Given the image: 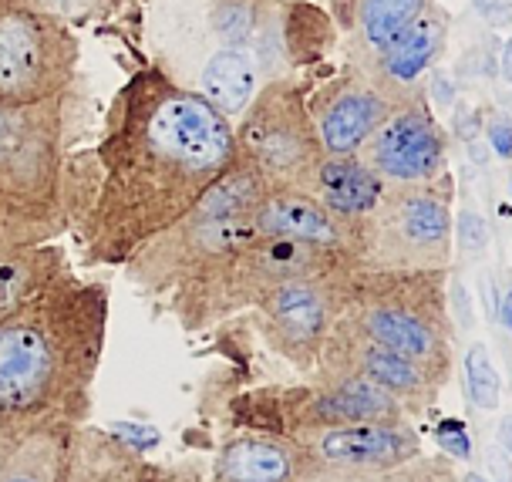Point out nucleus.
<instances>
[{"mask_svg":"<svg viewBox=\"0 0 512 482\" xmlns=\"http://www.w3.org/2000/svg\"><path fill=\"white\" fill-rule=\"evenodd\" d=\"M452 203L455 179L445 172L435 183L388 186L354 247L364 270L448 274L452 270Z\"/></svg>","mask_w":512,"mask_h":482,"instance_id":"nucleus-6","label":"nucleus"},{"mask_svg":"<svg viewBox=\"0 0 512 482\" xmlns=\"http://www.w3.org/2000/svg\"><path fill=\"white\" fill-rule=\"evenodd\" d=\"M448 311H455L459 327L462 331H469L472 327V304H469V290H465V284H459V280H452V290H448ZM455 317H452V324H455Z\"/></svg>","mask_w":512,"mask_h":482,"instance_id":"nucleus-35","label":"nucleus"},{"mask_svg":"<svg viewBox=\"0 0 512 482\" xmlns=\"http://www.w3.org/2000/svg\"><path fill=\"white\" fill-rule=\"evenodd\" d=\"M68 270V253L58 240L31 247L21 236L0 230V321L21 311Z\"/></svg>","mask_w":512,"mask_h":482,"instance_id":"nucleus-21","label":"nucleus"},{"mask_svg":"<svg viewBox=\"0 0 512 482\" xmlns=\"http://www.w3.org/2000/svg\"><path fill=\"white\" fill-rule=\"evenodd\" d=\"M435 0H331V21L341 34L344 61L368 68L401 31Z\"/></svg>","mask_w":512,"mask_h":482,"instance_id":"nucleus-18","label":"nucleus"},{"mask_svg":"<svg viewBox=\"0 0 512 482\" xmlns=\"http://www.w3.org/2000/svg\"><path fill=\"white\" fill-rule=\"evenodd\" d=\"M462 482H486V479H482L479 472H465V476H462Z\"/></svg>","mask_w":512,"mask_h":482,"instance_id":"nucleus-41","label":"nucleus"},{"mask_svg":"<svg viewBox=\"0 0 512 482\" xmlns=\"http://www.w3.org/2000/svg\"><path fill=\"white\" fill-rule=\"evenodd\" d=\"M260 85L263 75L256 68L253 54L243 48H226V44H216L189 81L192 92H199L209 105H216L230 122L243 115V108L253 102Z\"/></svg>","mask_w":512,"mask_h":482,"instance_id":"nucleus-22","label":"nucleus"},{"mask_svg":"<svg viewBox=\"0 0 512 482\" xmlns=\"http://www.w3.org/2000/svg\"><path fill=\"white\" fill-rule=\"evenodd\" d=\"M75 425H38L14 439L0 469V482H58Z\"/></svg>","mask_w":512,"mask_h":482,"instance_id":"nucleus-23","label":"nucleus"},{"mask_svg":"<svg viewBox=\"0 0 512 482\" xmlns=\"http://www.w3.org/2000/svg\"><path fill=\"white\" fill-rule=\"evenodd\" d=\"M499 324L512 334V284L499 294Z\"/></svg>","mask_w":512,"mask_h":482,"instance_id":"nucleus-38","label":"nucleus"},{"mask_svg":"<svg viewBox=\"0 0 512 482\" xmlns=\"http://www.w3.org/2000/svg\"><path fill=\"white\" fill-rule=\"evenodd\" d=\"M479 297H482V311L492 324H499V287L492 274H479Z\"/></svg>","mask_w":512,"mask_h":482,"instance_id":"nucleus-37","label":"nucleus"},{"mask_svg":"<svg viewBox=\"0 0 512 482\" xmlns=\"http://www.w3.org/2000/svg\"><path fill=\"white\" fill-rule=\"evenodd\" d=\"M314 371H347V375H358L371 385L384 388L388 395H395L401 405H405L408 415H425L428 408L438 402L442 395V385L435 378H428L422 368L411 365L408 358L388 351L384 344L354 327L347 317L341 314V321L334 324V331L327 334L324 348H320V358ZM310 371V375H314Z\"/></svg>","mask_w":512,"mask_h":482,"instance_id":"nucleus-13","label":"nucleus"},{"mask_svg":"<svg viewBox=\"0 0 512 482\" xmlns=\"http://www.w3.org/2000/svg\"><path fill=\"white\" fill-rule=\"evenodd\" d=\"M489 223L486 216L479 213V206L472 199H462L459 216L452 220V247H459V260L462 263H479L489 257Z\"/></svg>","mask_w":512,"mask_h":482,"instance_id":"nucleus-27","label":"nucleus"},{"mask_svg":"<svg viewBox=\"0 0 512 482\" xmlns=\"http://www.w3.org/2000/svg\"><path fill=\"white\" fill-rule=\"evenodd\" d=\"M452 34V14L442 4H428L418 21H411L378 58L364 68L374 85L395 105L415 95H425V78L435 65H442Z\"/></svg>","mask_w":512,"mask_h":482,"instance_id":"nucleus-15","label":"nucleus"},{"mask_svg":"<svg viewBox=\"0 0 512 482\" xmlns=\"http://www.w3.org/2000/svg\"><path fill=\"white\" fill-rule=\"evenodd\" d=\"M358 263H341L317 274H304L294 280H283L270 290L256 311V327L273 354L290 361L300 371H314L320 348L327 334L341 321L347 297H351V280Z\"/></svg>","mask_w":512,"mask_h":482,"instance_id":"nucleus-9","label":"nucleus"},{"mask_svg":"<svg viewBox=\"0 0 512 482\" xmlns=\"http://www.w3.org/2000/svg\"><path fill=\"white\" fill-rule=\"evenodd\" d=\"M509 196H512V179H509Z\"/></svg>","mask_w":512,"mask_h":482,"instance_id":"nucleus-43","label":"nucleus"},{"mask_svg":"<svg viewBox=\"0 0 512 482\" xmlns=\"http://www.w3.org/2000/svg\"><path fill=\"white\" fill-rule=\"evenodd\" d=\"M172 482H192V479L186 476V472H179V476H176V479H172Z\"/></svg>","mask_w":512,"mask_h":482,"instance_id":"nucleus-42","label":"nucleus"},{"mask_svg":"<svg viewBox=\"0 0 512 482\" xmlns=\"http://www.w3.org/2000/svg\"><path fill=\"white\" fill-rule=\"evenodd\" d=\"M75 233L85 267H125L236 162L233 122L159 65L115 92Z\"/></svg>","mask_w":512,"mask_h":482,"instance_id":"nucleus-1","label":"nucleus"},{"mask_svg":"<svg viewBox=\"0 0 512 482\" xmlns=\"http://www.w3.org/2000/svg\"><path fill=\"white\" fill-rule=\"evenodd\" d=\"M314 456L324 476H371L422 452L411 418L405 422H344L290 435Z\"/></svg>","mask_w":512,"mask_h":482,"instance_id":"nucleus-12","label":"nucleus"},{"mask_svg":"<svg viewBox=\"0 0 512 482\" xmlns=\"http://www.w3.org/2000/svg\"><path fill=\"white\" fill-rule=\"evenodd\" d=\"M462 375H465V391H469L472 405L479 412H496L502 402V378L496 365L489 358L486 344H469L462 358Z\"/></svg>","mask_w":512,"mask_h":482,"instance_id":"nucleus-26","label":"nucleus"},{"mask_svg":"<svg viewBox=\"0 0 512 482\" xmlns=\"http://www.w3.org/2000/svg\"><path fill=\"white\" fill-rule=\"evenodd\" d=\"M509 4H512V0H509Z\"/></svg>","mask_w":512,"mask_h":482,"instance_id":"nucleus-44","label":"nucleus"},{"mask_svg":"<svg viewBox=\"0 0 512 482\" xmlns=\"http://www.w3.org/2000/svg\"><path fill=\"white\" fill-rule=\"evenodd\" d=\"M475 14L482 17V24L489 27H512V4L509 0H472Z\"/></svg>","mask_w":512,"mask_h":482,"instance_id":"nucleus-34","label":"nucleus"},{"mask_svg":"<svg viewBox=\"0 0 512 482\" xmlns=\"http://www.w3.org/2000/svg\"><path fill=\"white\" fill-rule=\"evenodd\" d=\"M253 220L260 236H283V240L310 243V247L320 250L351 253L347 233L334 223V216L307 189H267V196L256 206Z\"/></svg>","mask_w":512,"mask_h":482,"instance_id":"nucleus-20","label":"nucleus"},{"mask_svg":"<svg viewBox=\"0 0 512 482\" xmlns=\"http://www.w3.org/2000/svg\"><path fill=\"white\" fill-rule=\"evenodd\" d=\"M486 466L492 482H512V459L502 445H486Z\"/></svg>","mask_w":512,"mask_h":482,"instance_id":"nucleus-36","label":"nucleus"},{"mask_svg":"<svg viewBox=\"0 0 512 482\" xmlns=\"http://www.w3.org/2000/svg\"><path fill=\"white\" fill-rule=\"evenodd\" d=\"M179 469L152 462L118 432L81 422L71 429L68 456L58 482H172Z\"/></svg>","mask_w":512,"mask_h":482,"instance_id":"nucleus-17","label":"nucleus"},{"mask_svg":"<svg viewBox=\"0 0 512 482\" xmlns=\"http://www.w3.org/2000/svg\"><path fill=\"white\" fill-rule=\"evenodd\" d=\"M496 98H499V108L502 112L512 115V31L506 34V41H502L499 48V75H496Z\"/></svg>","mask_w":512,"mask_h":482,"instance_id":"nucleus-33","label":"nucleus"},{"mask_svg":"<svg viewBox=\"0 0 512 482\" xmlns=\"http://www.w3.org/2000/svg\"><path fill=\"white\" fill-rule=\"evenodd\" d=\"M68 139V92L41 105L0 108V230L31 247L54 243L88 206Z\"/></svg>","mask_w":512,"mask_h":482,"instance_id":"nucleus-3","label":"nucleus"},{"mask_svg":"<svg viewBox=\"0 0 512 482\" xmlns=\"http://www.w3.org/2000/svg\"><path fill=\"white\" fill-rule=\"evenodd\" d=\"M44 11H51L54 17L68 21L71 27L78 24H88V21H98V17L112 14L118 0H38Z\"/></svg>","mask_w":512,"mask_h":482,"instance_id":"nucleus-28","label":"nucleus"},{"mask_svg":"<svg viewBox=\"0 0 512 482\" xmlns=\"http://www.w3.org/2000/svg\"><path fill=\"white\" fill-rule=\"evenodd\" d=\"M499 48L502 41L496 38V31H482L475 34V41L465 48V54L459 58V65H455L452 78L455 85L465 92H489L492 85H496V75H499Z\"/></svg>","mask_w":512,"mask_h":482,"instance_id":"nucleus-24","label":"nucleus"},{"mask_svg":"<svg viewBox=\"0 0 512 482\" xmlns=\"http://www.w3.org/2000/svg\"><path fill=\"white\" fill-rule=\"evenodd\" d=\"M499 445L509 452V459H512V415L502 418V425H499Z\"/></svg>","mask_w":512,"mask_h":482,"instance_id":"nucleus-40","label":"nucleus"},{"mask_svg":"<svg viewBox=\"0 0 512 482\" xmlns=\"http://www.w3.org/2000/svg\"><path fill=\"white\" fill-rule=\"evenodd\" d=\"M358 156L384 179V186L435 183L448 169V132L425 95L401 102L361 145Z\"/></svg>","mask_w":512,"mask_h":482,"instance_id":"nucleus-11","label":"nucleus"},{"mask_svg":"<svg viewBox=\"0 0 512 482\" xmlns=\"http://www.w3.org/2000/svg\"><path fill=\"white\" fill-rule=\"evenodd\" d=\"M320 482H462L455 462L445 456H422L401 462L395 469L371 472V476H324Z\"/></svg>","mask_w":512,"mask_h":482,"instance_id":"nucleus-25","label":"nucleus"},{"mask_svg":"<svg viewBox=\"0 0 512 482\" xmlns=\"http://www.w3.org/2000/svg\"><path fill=\"white\" fill-rule=\"evenodd\" d=\"M324 469L290 435L240 432L213 456L209 482H320Z\"/></svg>","mask_w":512,"mask_h":482,"instance_id":"nucleus-16","label":"nucleus"},{"mask_svg":"<svg viewBox=\"0 0 512 482\" xmlns=\"http://www.w3.org/2000/svg\"><path fill=\"white\" fill-rule=\"evenodd\" d=\"M395 102L361 68L344 65L307 98L310 122L324 145V156H358L361 145L395 112Z\"/></svg>","mask_w":512,"mask_h":482,"instance_id":"nucleus-14","label":"nucleus"},{"mask_svg":"<svg viewBox=\"0 0 512 482\" xmlns=\"http://www.w3.org/2000/svg\"><path fill=\"white\" fill-rule=\"evenodd\" d=\"M384 189H388L384 179L361 156H324L314 172V183H310V193L317 196V203L347 233L351 253L358 247V236L368 216L381 203Z\"/></svg>","mask_w":512,"mask_h":482,"instance_id":"nucleus-19","label":"nucleus"},{"mask_svg":"<svg viewBox=\"0 0 512 482\" xmlns=\"http://www.w3.org/2000/svg\"><path fill=\"white\" fill-rule=\"evenodd\" d=\"M112 294L102 280L64 274L0 321V422L14 432L81 425L102 365Z\"/></svg>","mask_w":512,"mask_h":482,"instance_id":"nucleus-2","label":"nucleus"},{"mask_svg":"<svg viewBox=\"0 0 512 482\" xmlns=\"http://www.w3.org/2000/svg\"><path fill=\"white\" fill-rule=\"evenodd\" d=\"M253 236H260L253 216H213L192 206L182 220L145 243L122 270L128 284H135L142 294L169 297L179 284L243 250Z\"/></svg>","mask_w":512,"mask_h":482,"instance_id":"nucleus-10","label":"nucleus"},{"mask_svg":"<svg viewBox=\"0 0 512 482\" xmlns=\"http://www.w3.org/2000/svg\"><path fill=\"white\" fill-rule=\"evenodd\" d=\"M81 44L38 0H0V108H27L71 92Z\"/></svg>","mask_w":512,"mask_h":482,"instance_id":"nucleus-8","label":"nucleus"},{"mask_svg":"<svg viewBox=\"0 0 512 482\" xmlns=\"http://www.w3.org/2000/svg\"><path fill=\"white\" fill-rule=\"evenodd\" d=\"M482 129H486V105H472L459 98L452 105V132H448V139L469 145L482 139Z\"/></svg>","mask_w":512,"mask_h":482,"instance_id":"nucleus-29","label":"nucleus"},{"mask_svg":"<svg viewBox=\"0 0 512 482\" xmlns=\"http://www.w3.org/2000/svg\"><path fill=\"white\" fill-rule=\"evenodd\" d=\"M236 159L250 162L267 189H307L324 145L307 112V92L294 78L263 81L233 125Z\"/></svg>","mask_w":512,"mask_h":482,"instance_id":"nucleus-7","label":"nucleus"},{"mask_svg":"<svg viewBox=\"0 0 512 482\" xmlns=\"http://www.w3.org/2000/svg\"><path fill=\"white\" fill-rule=\"evenodd\" d=\"M425 98H428V105H432V108L452 112V105L462 98V88L455 85L452 71L442 68V65H435L432 71H428V78H425Z\"/></svg>","mask_w":512,"mask_h":482,"instance_id":"nucleus-31","label":"nucleus"},{"mask_svg":"<svg viewBox=\"0 0 512 482\" xmlns=\"http://www.w3.org/2000/svg\"><path fill=\"white\" fill-rule=\"evenodd\" d=\"M351 260L354 257L344 250H320L283 236H253L243 250L230 253L226 260L172 290L166 297V311L176 317L182 331L196 334L230 321L233 314L253 311L283 280L341 267Z\"/></svg>","mask_w":512,"mask_h":482,"instance_id":"nucleus-5","label":"nucleus"},{"mask_svg":"<svg viewBox=\"0 0 512 482\" xmlns=\"http://www.w3.org/2000/svg\"><path fill=\"white\" fill-rule=\"evenodd\" d=\"M344 317L388 351L408 358L445 388L455 371V324L448 274L354 270Z\"/></svg>","mask_w":512,"mask_h":482,"instance_id":"nucleus-4","label":"nucleus"},{"mask_svg":"<svg viewBox=\"0 0 512 482\" xmlns=\"http://www.w3.org/2000/svg\"><path fill=\"white\" fill-rule=\"evenodd\" d=\"M435 439H438V449H442L448 459H462V462L472 459L469 429H465V422H459V418H445V422H438Z\"/></svg>","mask_w":512,"mask_h":482,"instance_id":"nucleus-32","label":"nucleus"},{"mask_svg":"<svg viewBox=\"0 0 512 482\" xmlns=\"http://www.w3.org/2000/svg\"><path fill=\"white\" fill-rule=\"evenodd\" d=\"M489 152L502 162H512V115L499 105H486V129H482Z\"/></svg>","mask_w":512,"mask_h":482,"instance_id":"nucleus-30","label":"nucleus"},{"mask_svg":"<svg viewBox=\"0 0 512 482\" xmlns=\"http://www.w3.org/2000/svg\"><path fill=\"white\" fill-rule=\"evenodd\" d=\"M17 435H21V432H14L11 425L0 422V469H4V459H7V452H11V445H14Z\"/></svg>","mask_w":512,"mask_h":482,"instance_id":"nucleus-39","label":"nucleus"}]
</instances>
